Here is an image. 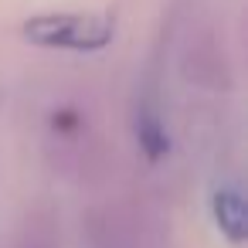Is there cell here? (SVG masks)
I'll use <instances>...</instances> for the list:
<instances>
[{
	"instance_id": "obj_1",
	"label": "cell",
	"mask_w": 248,
	"mask_h": 248,
	"mask_svg": "<svg viewBox=\"0 0 248 248\" xmlns=\"http://www.w3.org/2000/svg\"><path fill=\"white\" fill-rule=\"evenodd\" d=\"M112 17L106 14H38L21 24V34L31 45L41 48H62V51H102L112 41Z\"/></svg>"
},
{
	"instance_id": "obj_2",
	"label": "cell",
	"mask_w": 248,
	"mask_h": 248,
	"mask_svg": "<svg viewBox=\"0 0 248 248\" xmlns=\"http://www.w3.org/2000/svg\"><path fill=\"white\" fill-rule=\"evenodd\" d=\"M211 214L217 231L231 241V245H245L248 238V214H245V197L234 184H221L211 194Z\"/></svg>"
},
{
	"instance_id": "obj_3",
	"label": "cell",
	"mask_w": 248,
	"mask_h": 248,
	"mask_svg": "<svg viewBox=\"0 0 248 248\" xmlns=\"http://www.w3.org/2000/svg\"><path fill=\"white\" fill-rule=\"evenodd\" d=\"M133 129H136V143H140V150L146 153L150 163H156V160H163L170 153V133H167V126L160 119V106L156 102H140Z\"/></svg>"
}]
</instances>
